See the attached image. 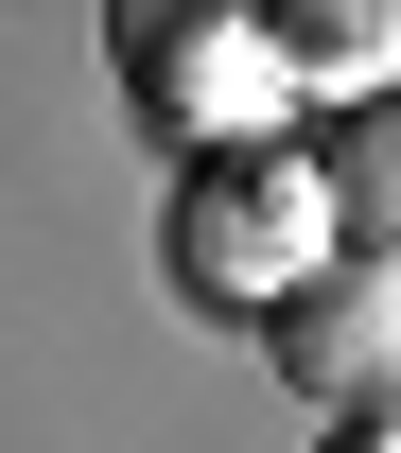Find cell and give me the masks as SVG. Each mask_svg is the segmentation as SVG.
Wrapping results in <instances>:
<instances>
[{"label":"cell","instance_id":"obj_1","mask_svg":"<svg viewBox=\"0 0 401 453\" xmlns=\"http://www.w3.org/2000/svg\"><path fill=\"white\" fill-rule=\"evenodd\" d=\"M314 226H332V210H314V174L227 140V157L174 192V280H192V296H244V314H280V296L314 280Z\"/></svg>","mask_w":401,"mask_h":453},{"label":"cell","instance_id":"obj_2","mask_svg":"<svg viewBox=\"0 0 401 453\" xmlns=\"http://www.w3.org/2000/svg\"><path fill=\"white\" fill-rule=\"evenodd\" d=\"M262 349H280L297 401L366 418V401H401V280H384V262H314V280L262 314Z\"/></svg>","mask_w":401,"mask_h":453},{"label":"cell","instance_id":"obj_3","mask_svg":"<svg viewBox=\"0 0 401 453\" xmlns=\"http://www.w3.org/2000/svg\"><path fill=\"white\" fill-rule=\"evenodd\" d=\"M122 88L140 105H192V122H227V105H262L280 70H262V18H192V0H122Z\"/></svg>","mask_w":401,"mask_h":453},{"label":"cell","instance_id":"obj_4","mask_svg":"<svg viewBox=\"0 0 401 453\" xmlns=\"http://www.w3.org/2000/svg\"><path fill=\"white\" fill-rule=\"evenodd\" d=\"M262 70H280V88H366V105H384V88H401V0H297V18H262Z\"/></svg>","mask_w":401,"mask_h":453},{"label":"cell","instance_id":"obj_5","mask_svg":"<svg viewBox=\"0 0 401 453\" xmlns=\"http://www.w3.org/2000/svg\"><path fill=\"white\" fill-rule=\"evenodd\" d=\"M314 210L349 226V262H384V280H401V88L332 122V157H314Z\"/></svg>","mask_w":401,"mask_h":453},{"label":"cell","instance_id":"obj_6","mask_svg":"<svg viewBox=\"0 0 401 453\" xmlns=\"http://www.w3.org/2000/svg\"><path fill=\"white\" fill-rule=\"evenodd\" d=\"M332 453H366V436H332Z\"/></svg>","mask_w":401,"mask_h":453}]
</instances>
